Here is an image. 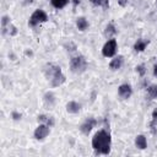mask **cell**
Instances as JSON below:
<instances>
[{
    "label": "cell",
    "instance_id": "6da1fadb",
    "mask_svg": "<svg viewBox=\"0 0 157 157\" xmlns=\"http://www.w3.org/2000/svg\"><path fill=\"white\" fill-rule=\"evenodd\" d=\"M92 148L94 150L96 155H108L112 147V136L109 130L101 129L98 130L92 137Z\"/></svg>",
    "mask_w": 157,
    "mask_h": 157
},
{
    "label": "cell",
    "instance_id": "7a4b0ae2",
    "mask_svg": "<svg viewBox=\"0 0 157 157\" xmlns=\"http://www.w3.org/2000/svg\"><path fill=\"white\" fill-rule=\"evenodd\" d=\"M43 74H44L45 80L48 81L49 86L53 87V88L60 87L66 81V76L64 75L61 67L59 65H56V64H53V63H48L44 66Z\"/></svg>",
    "mask_w": 157,
    "mask_h": 157
},
{
    "label": "cell",
    "instance_id": "3957f363",
    "mask_svg": "<svg viewBox=\"0 0 157 157\" xmlns=\"http://www.w3.org/2000/svg\"><path fill=\"white\" fill-rule=\"evenodd\" d=\"M69 67H70V71L76 74V75H81L83 74L87 67H88V63L86 60V58L82 55V54H74L71 55L70 60H69Z\"/></svg>",
    "mask_w": 157,
    "mask_h": 157
},
{
    "label": "cell",
    "instance_id": "277c9868",
    "mask_svg": "<svg viewBox=\"0 0 157 157\" xmlns=\"http://www.w3.org/2000/svg\"><path fill=\"white\" fill-rule=\"evenodd\" d=\"M47 21H48V13L44 10H42V9H37L29 16V18H28V26L32 27V28H34V27H37V26L47 22Z\"/></svg>",
    "mask_w": 157,
    "mask_h": 157
},
{
    "label": "cell",
    "instance_id": "5b68a950",
    "mask_svg": "<svg viewBox=\"0 0 157 157\" xmlns=\"http://www.w3.org/2000/svg\"><path fill=\"white\" fill-rule=\"evenodd\" d=\"M118 52V42L115 38L107 39V42L102 47V55L104 58H113L117 55Z\"/></svg>",
    "mask_w": 157,
    "mask_h": 157
},
{
    "label": "cell",
    "instance_id": "8992f818",
    "mask_svg": "<svg viewBox=\"0 0 157 157\" xmlns=\"http://www.w3.org/2000/svg\"><path fill=\"white\" fill-rule=\"evenodd\" d=\"M49 134H50V126H48L47 124H38L33 131V137L38 141H43Z\"/></svg>",
    "mask_w": 157,
    "mask_h": 157
},
{
    "label": "cell",
    "instance_id": "52a82bcc",
    "mask_svg": "<svg viewBox=\"0 0 157 157\" xmlns=\"http://www.w3.org/2000/svg\"><path fill=\"white\" fill-rule=\"evenodd\" d=\"M97 125V119L96 118H93V117H88V118H86L82 123H81V125H80V131L83 134V135H90V132L93 130V128Z\"/></svg>",
    "mask_w": 157,
    "mask_h": 157
},
{
    "label": "cell",
    "instance_id": "ba28073f",
    "mask_svg": "<svg viewBox=\"0 0 157 157\" xmlns=\"http://www.w3.org/2000/svg\"><path fill=\"white\" fill-rule=\"evenodd\" d=\"M118 96L121 99H129L132 96V87L130 83H121L118 87Z\"/></svg>",
    "mask_w": 157,
    "mask_h": 157
},
{
    "label": "cell",
    "instance_id": "9c48e42d",
    "mask_svg": "<svg viewBox=\"0 0 157 157\" xmlns=\"http://www.w3.org/2000/svg\"><path fill=\"white\" fill-rule=\"evenodd\" d=\"M123 65H124V56L123 55H115L109 61V69L112 71H117V70L121 69Z\"/></svg>",
    "mask_w": 157,
    "mask_h": 157
},
{
    "label": "cell",
    "instance_id": "30bf717a",
    "mask_svg": "<svg viewBox=\"0 0 157 157\" xmlns=\"http://www.w3.org/2000/svg\"><path fill=\"white\" fill-rule=\"evenodd\" d=\"M55 102H56V98H55V94L52 91H48V92L44 93V96H43V103H44V105L48 109H52L55 105Z\"/></svg>",
    "mask_w": 157,
    "mask_h": 157
},
{
    "label": "cell",
    "instance_id": "8fae6325",
    "mask_svg": "<svg viewBox=\"0 0 157 157\" xmlns=\"http://www.w3.org/2000/svg\"><path fill=\"white\" fill-rule=\"evenodd\" d=\"M65 108H66V112H67V113H70V114H77V113L81 110L82 105H81V103L77 102V101H69V102L66 103Z\"/></svg>",
    "mask_w": 157,
    "mask_h": 157
},
{
    "label": "cell",
    "instance_id": "7c38bea8",
    "mask_svg": "<svg viewBox=\"0 0 157 157\" xmlns=\"http://www.w3.org/2000/svg\"><path fill=\"white\" fill-rule=\"evenodd\" d=\"M37 121H38V124H47V125L50 126V128H53V126L55 125V119H54V117H52V115L40 114V115L37 117Z\"/></svg>",
    "mask_w": 157,
    "mask_h": 157
},
{
    "label": "cell",
    "instance_id": "4fadbf2b",
    "mask_svg": "<svg viewBox=\"0 0 157 157\" xmlns=\"http://www.w3.org/2000/svg\"><path fill=\"white\" fill-rule=\"evenodd\" d=\"M117 27L114 26V23L113 22H109L107 26H105V28H104V32H103V34H104V37L107 38V39H110V38H114V36L117 34Z\"/></svg>",
    "mask_w": 157,
    "mask_h": 157
},
{
    "label": "cell",
    "instance_id": "5bb4252c",
    "mask_svg": "<svg viewBox=\"0 0 157 157\" xmlns=\"http://www.w3.org/2000/svg\"><path fill=\"white\" fill-rule=\"evenodd\" d=\"M148 43H150L148 39L140 38V39H137V40L134 43V50H135L136 53H141V52H144V50L147 48Z\"/></svg>",
    "mask_w": 157,
    "mask_h": 157
},
{
    "label": "cell",
    "instance_id": "9a60e30c",
    "mask_svg": "<svg viewBox=\"0 0 157 157\" xmlns=\"http://www.w3.org/2000/svg\"><path fill=\"white\" fill-rule=\"evenodd\" d=\"M75 23H76V27H77V29H78L80 32H85V31H87V29H88V27H90L88 21H87V20H86V17H83V16L77 17Z\"/></svg>",
    "mask_w": 157,
    "mask_h": 157
},
{
    "label": "cell",
    "instance_id": "2e32d148",
    "mask_svg": "<svg viewBox=\"0 0 157 157\" xmlns=\"http://www.w3.org/2000/svg\"><path fill=\"white\" fill-rule=\"evenodd\" d=\"M135 146L139 148V150H145L147 147V140H146V136L140 134L135 137Z\"/></svg>",
    "mask_w": 157,
    "mask_h": 157
},
{
    "label": "cell",
    "instance_id": "e0dca14e",
    "mask_svg": "<svg viewBox=\"0 0 157 157\" xmlns=\"http://www.w3.org/2000/svg\"><path fill=\"white\" fill-rule=\"evenodd\" d=\"M12 22H11V18L9 17V16H2L1 17V32H2V34H6L7 33V29H9V27H10V25H11Z\"/></svg>",
    "mask_w": 157,
    "mask_h": 157
},
{
    "label": "cell",
    "instance_id": "ac0fdd59",
    "mask_svg": "<svg viewBox=\"0 0 157 157\" xmlns=\"http://www.w3.org/2000/svg\"><path fill=\"white\" fill-rule=\"evenodd\" d=\"M90 2L96 6V7H101L103 10H107L109 7V0H90Z\"/></svg>",
    "mask_w": 157,
    "mask_h": 157
},
{
    "label": "cell",
    "instance_id": "d6986e66",
    "mask_svg": "<svg viewBox=\"0 0 157 157\" xmlns=\"http://www.w3.org/2000/svg\"><path fill=\"white\" fill-rule=\"evenodd\" d=\"M69 2H70V0H50L52 6H53L54 9H56V10L64 9Z\"/></svg>",
    "mask_w": 157,
    "mask_h": 157
},
{
    "label": "cell",
    "instance_id": "ffe728a7",
    "mask_svg": "<svg viewBox=\"0 0 157 157\" xmlns=\"http://www.w3.org/2000/svg\"><path fill=\"white\" fill-rule=\"evenodd\" d=\"M147 94L151 99H157V85L156 83L150 85L147 87Z\"/></svg>",
    "mask_w": 157,
    "mask_h": 157
},
{
    "label": "cell",
    "instance_id": "44dd1931",
    "mask_svg": "<svg viewBox=\"0 0 157 157\" xmlns=\"http://www.w3.org/2000/svg\"><path fill=\"white\" fill-rule=\"evenodd\" d=\"M64 48H65V50L69 52L70 54H74V53H76V50H77V47H76V44H75L74 42H67V43H65V44H64Z\"/></svg>",
    "mask_w": 157,
    "mask_h": 157
},
{
    "label": "cell",
    "instance_id": "7402d4cb",
    "mask_svg": "<svg viewBox=\"0 0 157 157\" xmlns=\"http://www.w3.org/2000/svg\"><path fill=\"white\" fill-rule=\"evenodd\" d=\"M135 71L137 72V75L139 76H145V74H146V66L144 65V64H140V65H137L136 67H135Z\"/></svg>",
    "mask_w": 157,
    "mask_h": 157
},
{
    "label": "cell",
    "instance_id": "603a6c76",
    "mask_svg": "<svg viewBox=\"0 0 157 157\" xmlns=\"http://www.w3.org/2000/svg\"><path fill=\"white\" fill-rule=\"evenodd\" d=\"M17 28H16V26L13 25V23H11L10 25V27H9V29H7V33L10 34V37H13V36H16L17 34Z\"/></svg>",
    "mask_w": 157,
    "mask_h": 157
},
{
    "label": "cell",
    "instance_id": "cb8c5ba5",
    "mask_svg": "<svg viewBox=\"0 0 157 157\" xmlns=\"http://www.w3.org/2000/svg\"><path fill=\"white\" fill-rule=\"evenodd\" d=\"M11 117H12L13 120H21V118H22L21 113H18V112H12L11 113Z\"/></svg>",
    "mask_w": 157,
    "mask_h": 157
},
{
    "label": "cell",
    "instance_id": "d4e9b609",
    "mask_svg": "<svg viewBox=\"0 0 157 157\" xmlns=\"http://www.w3.org/2000/svg\"><path fill=\"white\" fill-rule=\"evenodd\" d=\"M152 119H153L155 121H157V108H155L153 112H152Z\"/></svg>",
    "mask_w": 157,
    "mask_h": 157
},
{
    "label": "cell",
    "instance_id": "484cf974",
    "mask_svg": "<svg viewBox=\"0 0 157 157\" xmlns=\"http://www.w3.org/2000/svg\"><path fill=\"white\" fill-rule=\"evenodd\" d=\"M118 2H119L121 6H126V5H128V0H118Z\"/></svg>",
    "mask_w": 157,
    "mask_h": 157
},
{
    "label": "cell",
    "instance_id": "4316f807",
    "mask_svg": "<svg viewBox=\"0 0 157 157\" xmlns=\"http://www.w3.org/2000/svg\"><path fill=\"white\" fill-rule=\"evenodd\" d=\"M25 54H26V55H28V56H32V55H33L32 50H28V49H26V50H25Z\"/></svg>",
    "mask_w": 157,
    "mask_h": 157
},
{
    "label": "cell",
    "instance_id": "83f0119b",
    "mask_svg": "<svg viewBox=\"0 0 157 157\" xmlns=\"http://www.w3.org/2000/svg\"><path fill=\"white\" fill-rule=\"evenodd\" d=\"M153 75L157 77V63L153 65Z\"/></svg>",
    "mask_w": 157,
    "mask_h": 157
},
{
    "label": "cell",
    "instance_id": "f1b7e54d",
    "mask_svg": "<svg viewBox=\"0 0 157 157\" xmlns=\"http://www.w3.org/2000/svg\"><path fill=\"white\" fill-rule=\"evenodd\" d=\"M25 2H26V4H32V2H33V0H26Z\"/></svg>",
    "mask_w": 157,
    "mask_h": 157
},
{
    "label": "cell",
    "instance_id": "f546056e",
    "mask_svg": "<svg viewBox=\"0 0 157 157\" xmlns=\"http://www.w3.org/2000/svg\"><path fill=\"white\" fill-rule=\"evenodd\" d=\"M156 6H157V0H156Z\"/></svg>",
    "mask_w": 157,
    "mask_h": 157
}]
</instances>
